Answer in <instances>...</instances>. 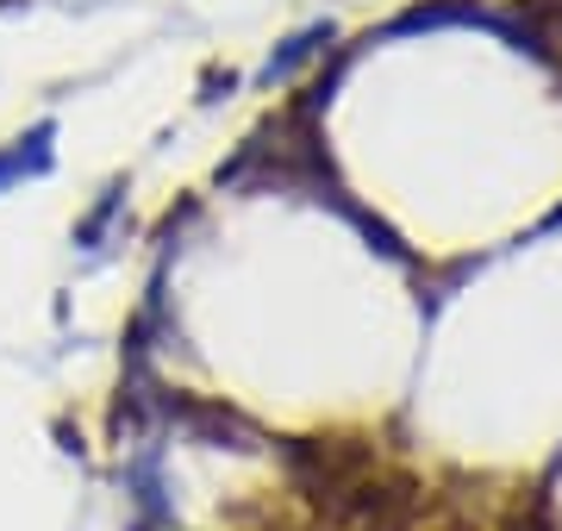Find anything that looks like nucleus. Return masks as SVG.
<instances>
[{"label":"nucleus","instance_id":"1","mask_svg":"<svg viewBox=\"0 0 562 531\" xmlns=\"http://www.w3.org/2000/svg\"><path fill=\"white\" fill-rule=\"evenodd\" d=\"M50 169H57V125L50 120H38L13 144H0V194H13L20 182H44Z\"/></svg>","mask_w":562,"mask_h":531},{"label":"nucleus","instance_id":"2","mask_svg":"<svg viewBox=\"0 0 562 531\" xmlns=\"http://www.w3.org/2000/svg\"><path fill=\"white\" fill-rule=\"evenodd\" d=\"M338 38V32H331V25H306V32H294V38L281 44L276 57L262 63V82L276 88V82H288V76H294V69H301V63H313L325 50V44Z\"/></svg>","mask_w":562,"mask_h":531},{"label":"nucleus","instance_id":"3","mask_svg":"<svg viewBox=\"0 0 562 531\" xmlns=\"http://www.w3.org/2000/svg\"><path fill=\"white\" fill-rule=\"evenodd\" d=\"M120 206H125V188H106V194H101V206H94V213H88V219L76 225V245H81V250H101L106 225L120 219Z\"/></svg>","mask_w":562,"mask_h":531}]
</instances>
